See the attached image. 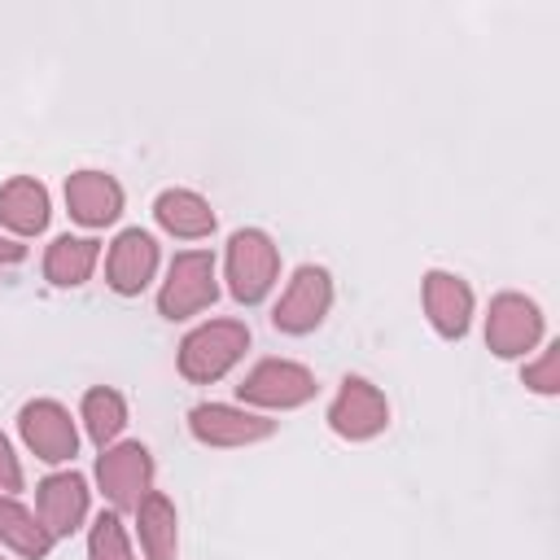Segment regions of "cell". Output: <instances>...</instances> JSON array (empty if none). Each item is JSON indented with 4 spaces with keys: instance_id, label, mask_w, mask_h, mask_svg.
<instances>
[{
    "instance_id": "cell-1",
    "label": "cell",
    "mask_w": 560,
    "mask_h": 560,
    "mask_svg": "<svg viewBox=\"0 0 560 560\" xmlns=\"http://www.w3.org/2000/svg\"><path fill=\"white\" fill-rule=\"evenodd\" d=\"M249 350V328L241 319H210L197 324L184 341H179V376L192 385H210L219 376H228Z\"/></svg>"
},
{
    "instance_id": "cell-2",
    "label": "cell",
    "mask_w": 560,
    "mask_h": 560,
    "mask_svg": "<svg viewBox=\"0 0 560 560\" xmlns=\"http://www.w3.org/2000/svg\"><path fill=\"white\" fill-rule=\"evenodd\" d=\"M223 267H228L232 298L245 302V306H258L276 289V280H280V249H276V241L262 228H241L228 241Z\"/></svg>"
},
{
    "instance_id": "cell-3",
    "label": "cell",
    "mask_w": 560,
    "mask_h": 560,
    "mask_svg": "<svg viewBox=\"0 0 560 560\" xmlns=\"http://www.w3.org/2000/svg\"><path fill=\"white\" fill-rule=\"evenodd\" d=\"M219 298V276H214V254L210 249H184L171 258L166 280L158 289V311L166 319H188L206 311Z\"/></svg>"
},
{
    "instance_id": "cell-4",
    "label": "cell",
    "mask_w": 560,
    "mask_h": 560,
    "mask_svg": "<svg viewBox=\"0 0 560 560\" xmlns=\"http://www.w3.org/2000/svg\"><path fill=\"white\" fill-rule=\"evenodd\" d=\"M315 372L293 363V359H262L245 372V381L236 385V398L262 411H293L302 402L315 398Z\"/></svg>"
},
{
    "instance_id": "cell-5",
    "label": "cell",
    "mask_w": 560,
    "mask_h": 560,
    "mask_svg": "<svg viewBox=\"0 0 560 560\" xmlns=\"http://www.w3.org/2000/svg\"><path fill=\"white\" fill-rule=\"evenodd\" d=\"M328 306H332V276L324 267H315V262H302L293 271V280L284 284L280 302L271 306V324L280 332H289V337H306V332H315L324 324Z\"/></svg>"
},
{
    "instance_id": "cell-6",
    "label": "cell",
    "mask_w": 560,
    "mask_h": 560,
    "mask_svg": "<svg viewBox=\"0 0 560 560\" xmlns=\"http://www.w3.org/2000/svg\"><path fill=\"white\" fill-rule=\"evenodd\" d=\"M153 455L140 442H114L96 459V486L114 503V512H136V503L153 490Z\"/></svg>"
},
{
    "instance_id": "cell-7",
    "label": "cell",
    "mask_w": 560,
    "mask_h": 560,
    "mask_svg": "<svg viewBox=\"0 0 560 560\" xmlns=\"http://www.w3.org/2000/svg\"><path fill=\"white\" fill-rule=\"evenodd\" d=\"M188 433L201 446L232 451V446L267 442L276 433V420H267L262 411H249V407H232V402H197L188 411Z\"/></svg>"
},
{
    "instance_id": "cell-8",
    "label": "cell",
    "mask_w": 560,
    "mask_h": 560,
    "mask_svg": "<svg viewBox=\"0 0 560 560\" xmlns=\"http://www.w3.org/2000/svg\"><path fill=\"white\" fill-rule=\"evenodd\" d=\"M542 341V311L525 293H499L486 311V346L499 359H521Z\"/></svg>"
},
{
    "instance_id": "cell-9",
    "label": "cell",
    "mask_w": 560,
    "mask_h": 560,
    "mask_svg": "<svg viewBox=\"0 0 560 560\" xmlns=\"http://www.w3.org/2000/svg\"><path fill=\"white\" fill-rule=\"evenodd\" d=\"M385 424H389L385 394L372 381H363V376H346L341 389H337V398L328 402V429L337 438H346V442H368Z\"/></svg>"
},
{
    "instance_id": "cell-10",
    "label": "cell",
    "mask_w": 560,
    "mask_h": 560,
    "mask_svg": "<svg viewBox=\"0 0 560 560\" xmlns=\"http://www.w3.org/2000/svg\"><path fill=\"white\" fill-rule=\"evenodd\" d=\"M18 429H22V442L35 451V459H44V464H66L79 451V429H74L70 411L52 398H31L18 411Z\"/></svg>"
},
{
    "instance_id": "cell-11",
    "label": "cell",
    "mask_w": 560,
    "mask_h": 560,
    "mask_svg": "<svg viewBox=\"0 0 560 560\" xmlns=\"http://www.w3.org/2000/svg\"><path fill=\"white\" fill-rule=\"evenodd\" d=\"M420 298H424V315L429 324L446 337V341H459L472 324V289L464 276L455 271H424V284H420Z\"/></svg>"
},
{
    "instance_id": "cell-12",
    "label": "cell",
    "mask_w": 560,
    "mask_h": 560,
    "mask_svg": "<svg viewBox=\"0 0 560 560\" xmlns=\"http://www.w3.org/2000/svg\"><path fill=\"white\" fill-rule=\"evenodd\" d=\"M158 271V241L144 232V228H127L114 236L109 245V258H105V276H109V289L122 293V298H136Z\"/></svg>"
},
{
    "instance_id": "cell-13",
    "label": "cell",
    "mask_w": 560,
    "mask_h": 560,
    "mask_svg": "<svg viewBox=\"0 0 560 560\" xmlns=\"http://www.w3.org/2000/svg\"><path fill=\"white\" fill-rule=\"evenodd\" d=\"M66 210L83 228H109L122 214V184L105 171H74L66 179Z\"/></svg>"
},
{
    "instance_id": "cell-14",
    "label": "cell",
    "mask_w": 560,
    "mask_h": 560,
    "mask_svg": "<svg viewBox=\"0 0 560 560\" xmlns=\"http://www.w3.org/2000/svg\"><path fill=\"white\" fill-rule=\"evenodd\" d=\"M35 503H39V521L52 538H66L83 525L88 516V481L79 472H52L39 481L35 490Z\"/></svg>"
},
{
    "instance_id": "cell-15",
    "label": "cell",
    "mask_w": 560,
    "mask_h": 560,
    "mask_svg": "<svg viewBox=\"0 0 560 560\" xmlns=\"http://www.w3.org/2000/svg\"><path fill=\"white\" fill-rule=\"evenodd\" d=\"M0 228L13 236H39L48 228V188L35 175H13L0 184Z\"/></svg>"
},
{
    "instance_id": "cell-16",
    "label": "cell",
    "mask_w": 560,
    "mask_h": 560,
    "mask_svg": "<svg viewBox=\"0 0 560 560\" xmlns=\"http://www.w3.org/2000/svg\"><path fill=\"white\" fill-rule=\"evenodd\" d=\"M153 219H158L162 232H171V236H179V241H201V236H210L214 223H219L214 210H210V201H206L201 192H192V188H166V192H158Z\"/></svg>"
},
{
    "instance_id": "cell-17",
    "label": "cell",
    "mask_w": 560,
    "mask_h": 560,
    "mask_svg": "<svg viewBox=\"0 0 560 560\" xmlns=\"http://www.w3.org/2000/svg\"><path fill=\"white\" fill-rule=\"evenodd\" d=\"M136 534L149 560H179V516L162 490H149L136 503Z\"/></svg>"
},
{
    "instance_id": "cell-18",
    "label": "cell",
    "mask_w": 560,
    "mask_h": 560,
    "mask_svg": "<svg viewBox=\"0 0 560 560\" xmlns=\"http://www.w3.org/2000/svg\"><path fill=\"white\" fill-rule=\"evenodd\" d=\"M96 258H101V241L96 236H57L44 254V276L48 284L57 289H79L92 271H96Z\"/></svg>"
},
{
    "instance_id": "cell-19",
    "label": "cell",
    "mask_w": 560,
    "mask_h": 560,
    "mask_svg": "<svg viewBox=\"0 0 560 560\" xmlns=\"http://www.w3.org/2000/svg\"><path fill=\"white\" fill-rule=\"evenodd\" d=\"M0 542L26 560H44L57 538L44 529V521L31 508H22L13 494H0Z\"/></svg>"
},
{
    "instance_id": "cell-20",
    "label": "cell",
    "mask_w": 560,
    "mask_h": 560,
    "mask_svg": "<svg viewBox=\"0 0 560 560\" xmlns=\"http://www.w3.org/2000/svg\"><path fill=\"white\" fill-rule=\"evenodd\" d=\"M79 411H83V429H88V438H92L101 451L114 446V438H118L122 424H127V398H122L118 389H109V385L88 389Z\"/></svg>"
},
{
    "instance_id": "cell-21",
    "label": "cell",
    "mask_w": 560,
    "mask_h": 560,
    "mask_svg": "<svg viewBox=\"0 0 560 560\" xmlns=\"http://www.w3.org/2000/svg\"><path fill=\"white\" fill-rule=\"evenodd\" d=\"M88 556H92V560H136V556H131V542H127V529H122V521H118V512H101V516L92 521Z\"/></svg>"
},
{
    "instance_id": "cell-22",
    "label": "cell",
    "mask_w": 560,
    "mask_h": 560,
    "mask_svg": "<svg viewBox=\"0 0 560 560\" xmlns=\"http://www.w3.org/2000/svg\"><path fill=\"white\" fill-rule=\"evenodd\" d=\"M521 381L534 389V394H560V341H551L534 363H525V372H521Z\"/></svg>"
},
{
    "instance_id": "cell-23",
    "label": "cell",
    "mask_w": 560,
    "mask_h": 560,
    "mask_svg": "<svg viewBox=\"0 0 560 560\" xmlns=\"http://www.w3.org/2000/svg\"><path fill=\"white\" fill-rule=\"evenodd\" d=\"M22 464H18V455H13V442L0 433V494H18L22 490Z\"/></svg>"
},
{
    "instance_id": "cell-24",
    "label": "cell",
    "mask_w": 560,
    "mask_h": 560,
    "mask_svg": "<svg viewBox=\"0 0 560 560\" xmlns=\"http://www.w3.org/2000/svg\"><path fill=\"white\" fill-rule=\"evenodd\" d=\"M26 258V245H18L13 236H0V267H18Z\"/></svg>"
},
{
    "instance_id": "cell-25",
    "label": "cell",
    "mask_w": 560,
    "mask_h": 560,
    "mask_svg": "<svg viewBox=\"0 0 560 560\" xmlns=\"http://www.w3.org/2000/svg\"><path fill=\"white\" fill-rule=\"evenodd\" d=\"M0 560H4V556H0Z\"/></svg>"
}]
</instances>
